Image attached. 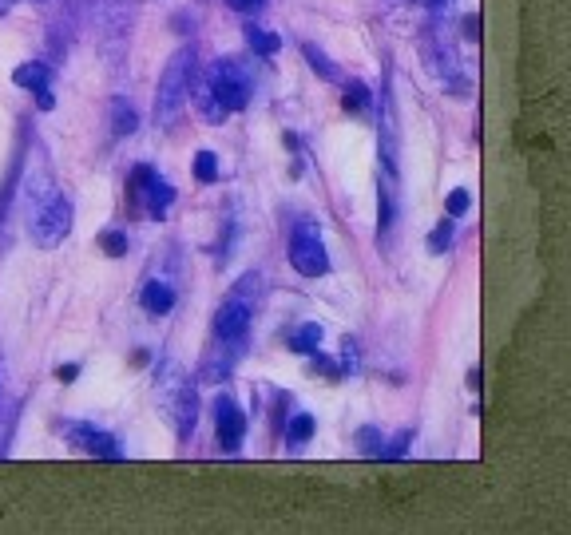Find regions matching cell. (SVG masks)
<instances>
[{"label":"cell","instance_id":"3","mask_svg":"<svg viewBox=\"0 0 571 535\" xmlns=\"http://www.w3.org/2000/svg\"><path fill=\"white\" fill-rule=\"evenodd\" d=\"M32 218H28V230H32V242L36 246H44V250H56L68 234H72V199L64 195V191H52L48 199H40L36 207H32Z\"/></svg>","mask_w":571,"mask_h":535},{"label":"cell","instance_id":"13","mask_svg":"<svg viewBox=\"0 0 571 535\" xmlns=\"http://www.w3.org/2000/svg\"><path fill=\"white\" fill-rule=\"evenodd\" d=\"M139 302H143V310H147V314L163 318V314H171V310H175V290H171V282H163V278H151V282L143 286Z\"/></svg>","mask_w":571,"mask_h":535},{"label":"cell","instance_id":"19","mask_svg":"<svg viewBox=\"0 0 571 535\" xmlns=\"http://www.w3.org/2000/svg\"><path fill=\"white\" fill-rule=\"evenodd\" d=\"M453 234H457V222H453V218H445V222L429 234V254H445V250L453 246Z\"/></svg>","mask_w":571,"mask_h":535},{"label":"cell","instance_id":"12","mask_svg":"<svg viewBox=\"0 0 571 535\" xmlns=\"http://www.w3.org/2000/svg\"><path fill=\"white\" fill-rule=\"evenodd\" d=\"M191 104L199 107V115L207 119V123H227V107L219 104V96L211 92V84H207V76H195V84H191Z\"/></svg>","mask_w":571,"mask_h":535},{"label":"cell","instance_id":"7","mask_svg":"<svg viewBox=\"0 0 571 535\" xmlns=\"http://www.w3.org/2000/svg\"><path fill=\"white\" fill-rule=\"evenodd\" d=\"M207 84H211V92L219 96V104L227 111H242L250 104V92H254L250 72L238 60H215L211 72H207Z\"/></svg>","mask_w":571,"mask_h":535},{"label":"cell","instance_id":"27","mask_svg":"<svg viewBox=\"0 0 571 535\" xmlns=\"http://www.w3.org/2000/svg\"><path fill=\"white\" fill-rule=\"evenodd\" d=\"M230 8H238V12H258L266 0H227Z\"/></svg>","mask_w":571,"mask_h":535},{"label":"cell","instance_id":"24","mask_svg":"<svg viewBox=\"0 0 571 535\" xmlns=\"http://www.w3.org/2000/svg\"><path fill=\"white\" fill-rule=\"evenodd\" d=\"M100 246H104L112 258H123V254H127V234H123V230H108V234L100 238Z\"/></svg>","mask_w":571,"mask_h":535},{"label":"cell","instance_id":"21","mask_svg":"<svg viewBox=\"0 0 571 535\" xmlns=\"http://www.w3.org/2000/svg\"><path fill=\"white\" fill-rule=\"evenodd\" d=\"M345 111H365V107H369V88H365V84H361V80H349V84H345Z\"/></svg>","mask_w":571,"mask_h":535},{"label":"cell","instance_id":"23","mask_svg":"<svg viewBox=\"0 0 571 535\" xmlns=\"http://www.w3.org/2000/svg\"><path fill=\"white\" fill-rule=\"evenodd\" d=\"M409 444H413V432L405 428V432H397V440H393L389 448H381V460H401V456L409 452Z\"/></svg>","mask_w":571,"mask_h":535},{"label":"cell","instance_id":"5","mask_svg":"<svg viewBox=\"0 0 571 535\" xmlns=\"http://www.w3.org/2000/svg\"><path fill=\"white\" fill-rule=\"evenodd\" d=\"M290 266L302 274V278H322L330 274V254L322 246V234L314 222H298L290 230Z\"/></svg>","mask_w":571,"mask_h":535},{"label":"cell","instance_id":"25","mask_svg":"<svg viewBox=\"0 0 571 535\" xmlns=\"http://www.w3.org/2000/svg\"><path fill=\"white\" fill-rule=\"evenodd\" d=\"M468 203H472L468 191H453V195H449V218H460V214L468 211Z\"/></svg>","mask_w":571,"mask_h":535},{"label":"cell","instance_id":"28","mask_svg":"<svg viewBox=\"0 0 571 535\" xmlns=\"http://www.w3.org/2000/svg\"><path fill=\"white\" fill-rule=\"evenodd\" d=\"M56 377H60V381H76V377H80V365H60Z\"/></svg>","mask_w":571,"mask_h":535},{"label":"cell","instance_id":"14","mask_svg":"<svg viewBox=\"0 0 571 535\" xmlns=\"http://www.w3.org/2000/svg\"><path fill=\"white\" fill-rule=\"evenodd\" d=\"M318 345H322V325H318V321H306V325H298V329L290 333V349L302 353V357L318 353Z\"/></svg>","mask_w":571,"mask_h":535},{"label":"cell","instance_id":"10","mask_svg":"<svg viewBox=\"0 0 571 535\" xmlns=\"http://www.w3.org/2000/svg\"><path fill=\"white\" fill-rule=\"evenodd\" d=\"M12 84H16V88H28V92L36 96V107H40V111H52V107H56V96H52V68H48V64H40V60L20 64V68L12 72Z\"/></svg>","mask_w":571,"mask_h":535},{"label":"cell","instance_id":"20","mask_svg":"<svg viewBox=\"0 0 571 535\" xmlns=\"http://www.w3.org/2000/svg\"><path fill=\"white\" fill-rule=\"evenodd\" d=\"M310 436H314V417H306V413L290 417V425H286V440L290 444H306Z\"/></svg>","mask_w":571,"mask_h":535},{"label":"cell","instance_id":"6","mask_svg":"<svg viewBox=\"0 0 571 535\" xmlns=\"http://www.w3.org/2000/svg\"><path fill=\"white\" fill-rule=\"evenodd\" d=\"M127 195L131 203H139L151 218H167L171 203H175V187L167 179H159L155 167H135L127 179Z\"/></svg>","mask_w":571,"mask_h":535},{"label":"cell","instance_id":"11","mask_svg":"<svg viewBox=\"0 0 571 535\" xmlns=\"http://www.w3.org/2000/svg\"><path fill=\"white\" fill-rule=\"evenodd\" d=\"M242 349H246V345H238V341H219V345L207 353V361H203L199 377H203L207 385L227 381L230 373H234V365H238V357H242Z\"/></svg>","mask_w":571,"mask_h":535},{"label":"cell","instance_id":"18","mask_svg":"<svg viewBox=\"0 0 571 535\" xmlns=\"http://www.w3.org/2000/svg\"><path fill=\"white\" fill-rule=\"evenodd\" d=\"M195 179L199 183H219V159H215V151H199L195 155Z\"/></svg>","mask_w":571,"mask_h":535},{"label":"cell","instance_id":"4","mask_svg":"<svg viewBox=\"0 0 571 535\" xmlns=\"http://www.w3.org/2000/svg\"><path fill=\"white\" fill-rule=\"evenodd\" d=\"M254 298H258V274H246L227 294V302L219 306V314H215V337H219V341L246 345L250 318H254Z\"/></svg>","mask_w":571,"mask_h":535},{"label":"cell","instance_id":"1","mask_svg":"<svg viewBox=\"0 0 571 535\" xmlns=\"http://www.w3.org/2000/svg\"><path fill=\"white\" fill-rule=\"evenodd\" d=\"M155 397H159L163 417L175 428V436L187 440L199 425V389H195V381L175 361H163L159 373H155Z\"/></svg>","mask_w":571,"mask_h":535},{"label":"cell","instance_id":"15","mask_svg":"<svg viewBox=\"0 0 571 535\" xmlns=\"http://www.w3.org/2000/svg\"><path fill=\"white\" fill-rule=\"evenodd\" d=\"M135 127H139V115H135V107L127 104V100H112V135H115V139H123V135H135Z\"/></svg>","mask_w":571,"mask_h":535},{"label":"cell","instance_id":"2","mask_svg":"<svg viewBox=\"0 0 571 535\" xmlns=\"http://www.w3.org/2000/svg\"><path fill=\"white\" fill-rule=\"evenodd\" d=\"M199 76V60H195V48H179L163 76H159V88H155V123L159 127H175L183 119V111L191 104V84Z\"/></svg>","mask_w":571,"mask_h":535},{"label":"cell","instance_id":"17","mask_svg":"<svg viewBox=\"0 0 571 535\" xmlns=\"http://www.w3.org/2000/svg\"><path fill=\"white\" fill-rule=\"evenodd\" d=\"M302 56L310 60V68H314L322 80H338V68H334V60H330V56H326L318 44H302Z\"/></svg>","mask_w":571,"mask_h":535},{"label":"cell","instance_id":"22","mask_svg":"<svg viewBox=\"0 0 571 535\" xmlns=\"http://www.w3.org/2000/svg\"><path fill=\"white\" fill-rule=\"evenodd\" d=\"M357 444H361L365 456H381V448H385V440H381L377 428H361V432H357Z\"/></svg>","mask_w":571,"mask_h":535},{"label":"cell","instance_id":"16","mask_svg":"<svg viewBox=\"0 0 571 535\" xmlns=\"http://www.w3.org/2000/svg\"><path fill=\"white\" fill-rule=\"evenodd\" d=\"M246 44H250L254 52H262V56H274V52L282 48V40H278L274 32H266V28H254V24H246Z\"/></svg>","mask_w":571,"mask_h":535},{"label":"cell","instance_id":"9","mask_svg":"<svg viewBox=\"0 0 571 535\" xmlns=\"http://www.w3.org/2000/svg\"><path fill=\"white\" fill-rule=\"evenodd\" d=\"M215 432H219V448L223 452H238L242 448L246 417H242V409L234 405V397H227V393L215 397Z\"/></svg>","mask_w":571,"mask_h":535},{"label":"cell","instance_id":"30","mask_svg":"<svg viewBox=\"0 0 571 535\" xmlns=\"http://www.w3.org/2000/svg\"><path fill=\"white\" fill-rule=\"evenodd\" d=\"M425 4H433V8H437V4H445V0H425Z\"/></svg>","mask_w":571,"mask_h":535},{"label":"cell","instance_id":"26","mask_svg":"<svg viewBox=\"0 0 571 535\" xmlns=\"http://www.w3.org/2000/svg\"><path fill=\"white\" fill-rule=\"evenodd\" d=\"M342 361H345V369H357V345L345 337L342 341Z\"/></svg>","mask_w":571,"mask_h":535},{"label":"cell","instance_id":"8","mask_svg":"<svg viewBox=\"0 0 571 535\" xmlns=\"http://www.w3.org/2000/svg\"><path fill=\"white\" fill-rule=\"evenodd\" d=\"M56 432L64 436V440H72V448H80L84 456H100V460H123V452H119V444H115L112 432H104V428L88 425V421H60Z\"/></svg>","mask_w":571,"mask_h":535},{"label":"cell","instance_id":"29","mask_svg":"<svg viewBox=\"0 0 571 535\" xmlns=\"http://www.w3.org/2000/svg\"><path fill=\"white\" fill-rule=\"evenodd\" d=\"M12 4H16V0H0V16H4V12L12 8Z\"/></svg>","mask_w":571,"mask_h":535}]
</instances>
